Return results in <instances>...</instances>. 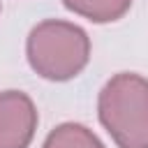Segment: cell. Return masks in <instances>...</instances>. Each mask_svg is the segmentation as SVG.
I'll use <instances>...</instances> for the list:
<instances>
[{"label":"cell","mask_w":148,"mask_h":148,"mask_svg":"<svg viewBox=\"0 0 148 148\" xmlns=\"http://www.w3.org/2000/svg\"><path fill=\"white\" fill-rule=\"evenodd\" d=\"M97 116L118 148H148V79L113 74L99 90Z\"/></svg>","instance_id":"obj_1"},{"label":"cell","mask_w":148,"mask_h":148,"mask_svg":"<svg viewBox=\"0 0 148 148\" xmlns=\"http://www.w3.org/2000/svg\"><path fill=\"white\" fill-rule=\"evenodd\" d=\"M25 56L32 72L42 79L69 81L79 76L90 60V37L76 23L46 18L30 30Z\"/></svg>","instance_id":"obj_2"},{"label":"cell","mask_w":148,"mask_h":148,"mask_svg":"<svg viewBox=\"0 0 148 148\" xmlns=\"http://www.w3.org/2000/svg\"><path fill=\"white\" fill-rule=\"evenodd\" d=\"M37 123V106L23 90L0 92V148H28Z\"/></svg>","instance_id":"obj_3"},{"label":"cell","mask_w":148,"mask_h":148,"mask_svg":"<svg viewBox=\"0 0 148 148\" xmlns=\"http://www.w3.org/2000/svg\"><path fill=\"white\" fill-rule=\"evenodd\" d=\"M62 5L92 23H113L130 12L132 0H62Z\"/></svg>","instance_id":"obj_4"},{"label":"cell","mask_w":148,"mask_h":148,"mask_svg":"<svg viewBox=\"0 0 148 148\" xmlns=\"http://www.w3.org/2000/svg\"><path fill=\"white\" fill-rule=\"evenodd\" d=\"M42 148H106L102 139L81 123H62L49 132Z\"/></svg>","instance_id":"obj_5"}]
</instances>
